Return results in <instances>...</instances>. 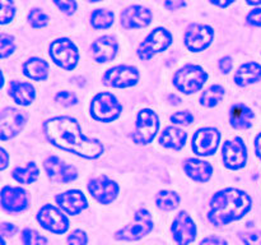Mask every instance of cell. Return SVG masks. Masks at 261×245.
Segmentation results:
<instances>
[{
  "label": "cell",
  "mask_w": 261,
  "mask_h": 245,
  "mask_svg": "<svg viewBox=\"0 0 261 245\" xmlns=\"http://www.w3.org/2000/svg\"><path fill=\"white\" fill-rule=\"evenodd\" d=\"M42 130L51 144L79 157L97 160L105 152L103 144L98 139L84 135L78 120L71 116L47 119L43 122Z\"/></svg>",
  "instance_id": "1"
},
{
  "label": "cell",
  "mask_w": 261,
  "mask_h": 245,
  "mask_svg": "<svg viewBox=\"0 0 261 245\" xmlns=\"http://www.w3.org/2000/svg\"><path fill=\"white\" fill-rule=\"evenodd\" d=\"M218 65H219V69H221L222 73L228 74L229 71L232 70V68H233V61H232L231 56H223V58L219 60Z\"/></svg>",
  "instance_id": "42"
},
{
  "label": "cell",
  "mask_w": 261,
  "mask_h": 245,
  "mask_svg": "<svg viewBox=\"0 0 261 245\" xmlns=\"http://www.w3.org/2000/svg\"><path fill=\"white\" fill-rule=\"evenodd\" d=\"M48 55L55 65L64 70H73L78 65L79 51L75 43L66 37L56 38L50 43Z\"/></svg>",
  "instance_id": "6"
},
{
  "label": "cell",
  "mask_w": 261,
  "mask_h": 245,
  "mask_svg": "<svg viewBox=\"0 0 261 245\" xmlns=\"http://www.w3.org/2000/svg\"><path fill=\"white\" fill-rule=\"evenodd\" d=\"M88 236L83 230H74L68 236V245H87Z\"/></svg>",
  "instance_id": "38"
},
{
  "label": "cell",
  "mask_w": 261,
  "mask_h": 245,
  "mask_svg": "<svg viewBox=\"0 0 261 245\" xmlns=\"http://www.w3.org/2000/svg\"><path fill=\"white\" fill-rule=\"evenodd\" d=\"M43 168L47 174V178L54 183L68 184L78 178L76 168L70 163L64 162L56 156H48L43 161Z\"/></svg>",
  "instance_id": "15"
},
{
  "label": "cell",
  "mask_w": 261,
  "mask_h": 245,
  "mask_svg": "<svg viewBox=\"0 0 261 245\" xmlns=\"http://www.w3.org/2000/svg\"><path fill=\"white\" fill-rule=\"evenodd\" d=\"M40 175V168L35 162H28L24 167H15L12 171V178L19 184L35 183Z\"/></svg>",
  "instance_id": "28"
},
{
  "label": "cell",
  "mask_w": 261,
  "mask_h": 245,
  "mask_svg": "<svg viewBox=\"0 0 261 245\" xmlns=\"http://www.w3.org/2000/svg\"><path fill=\"white\" fill-rule=\"evenodd\" d=\"M37 221L43 229L54 234H64L69 229V218L59 207L54 204H45L41 207L37 214Z\"/></svg>",
  "instance_id": "12"
},
{
  "label": "cell",
  "mask_w": 261,
  "mask_h": 245,
  "mask_svg": "<svg viewBox=\"0 0 261 245\" xmlns=\"http://www.w3.org/2000/svg\"><path fill=\"white\" fill-rule=\"evenodd\" d=\"M172 33L163 27L153 30L138 47V58L143 61H148L157 54L166 51L172 45Z\"/></svg>",
  "instance_id": "7"
},
{
  "label": "cell",
  "mask_w": 261,
  "mask_h": 245,
  "mask_svg": "<svg viewBox=\"0 0 261 245\" xmlns=\"http://www.w3.org/2000/svg\"><path fill=\"white\" fill-rule=\"evenodd\" d=\"M208 81V73L203 66L195 64H186L173 74L172 83L176 89L185 94L199 92Z\"/></svg>",
  "instance_id": "3"
},
{
  "label": "cell",
  "mask_w": 261,
  "mask_h": 245,
  "mask_svg": "<svg viewBox=\"0 0 261 245\" xmlns=\"http://www.w3.org/2000/svg\"><path fill=\"white\" fill-rule=\"evenodd\" d=\"M28 22H30L32 28H43L48 24V17L47 14H45L41 9L33 8V9L28 13Z\"/></svg>",
  "instance_id": "33"
},
{
  "label": "cell",
  "mask_w": 261,
  "mask_h": 245,
  "mask_svg": "<svg viewBox=\"0 0 261 245\" xmlns=\"http://www.w3.org/2000/svg\"><path fill=\"white\" fill-rule=\"evenodd\" d=\"M234 83L239 87H246L249 84L261 81V65L256 61L245 63L237 69L233 77Z\"/></svg>",
  "instance_id": "24"
},
{
  "label": "cell",
  "mask_w": 261,
  "mask_h": 245,
  "mask_svg": "<svg viewBox=\"0 0 261 245\" xmlns=\"http://www.w3.org/2000/svg\"><path fill=\"white\" fill-rule=\"evenodd\" d=\"M89 112L96 121L112 122L121 115L122 105L115 94L110 92H99L92 99Z\"/></svg>",
  "instance_id": "4"
},
{
  "label": "cell",
  "mask_w": 261,
  "mask_h": 245,
  "mask_svg": "<svg viewBox=\"0 0 261 245\" xmlns=\"http://www.w3.org/2000/svg\"><path fill=\"white\" fill-rule=\"evenodd\" d=\"M171 232L176 244L189 245L196 239V225L188 212L181 211L173 219Z\"/></svg>",
  "instance_id": "18"
},
{
  "label": "cell",
  "mask_w": 261,
  "mask_h": 245,
  "mask_svg": "<svg viewBox=\"0 0 261 245\" xmlns=\"http://www.w3.org/2000/svg\"><path fill=\"white\" fill-rule=\"evenodd\" d=\"M214 40V30L208 24L193 23L184 35V43L191 53H200L206 50Z\"/></svg>",
  "instance_id": "9"
},
{
  "label": "cell",
  "mask_w": 261,
  "mask_h": 245,
  "mask_svg": "<svg viewBox=\"0 0 261 245\" xmlns=\"http://www.w3.org/2000/svg\"><path fill=\"white\" fill-rule=\"evenodd\" d=\"M247 24L252 27H261V8H255L247 14L246 17Z\"/></svg>",
  "instance_id": "41"
},
{
  "label": "cell",
  "mask_w": 261,
  "mask_h": 245,
  "mask_svg": "<svg viewBox=\"0 0 261 245\" xmlns=\"http://www.w3.org/2000/svg\"><path fill=\"white\" fill-rule=\"evenodd\" d=\"M222 160L229 170H240L247 162V148L241 137L226 140L222 147Z\"/></svg>",
  "instance_id": "13"
},
{
  "label": "cell",
  "mask_w": 261,
  "mask_h": 245,
  "mask_svg": "<svg viewBox=\"0 0 261 245\" xmlns=\"http://www.w3.org/2000/svg\"><path fill=\"white\" fill-rule=\"evenodd\" d=\"M55 201L63 211L71 216H76L88 207V201H87L86 195L83 194V191L78 190V189H71V190L58 194L55 197Z\"/></svg>",
  "instance_id": "20"
},
{
  "label": "cell",
  "mask_w": 261,
  "mask_h": 245,
  "mask_svg": "<svg viewBox=\"0 0 261 245\" xmlns=\"http://www.w3.org/2000/svg\"><path fill=\"white\" fill-rule=\"evenodd\" d=\"M2 3V13H0V23L7 24L14 18L15 7L13 0H0Z\"/></svg>",
  "instance_id": "35"
},
{
  "label": "cell",
  "mask_w": 261,
  "mask_h": 245,
  "mask_svg": "<svg viewBox=\"0 0 261 245\" xmlns=\"http://www.w3.org/2000/svg\"><path fill=\"white\" fill-rule=\"evenodd\" d=\"M31 197L25 189L20 186L5 185L2 189V207L4 211L18 213L30 207Z\"/></svg>",
  "instance_id": "17"
},
{
  "label": "cell",
  "mask_w": 261,
  "mask_h": 245,
  "mask_svg": "<svg viewBox=\"0 0 261 245\" xmlns=\"http://www.w3.org/2000/svg\"><path fill=\"white\" fill-rule=\"evenodd\" d=\"M27 119L22 111L14 107H5L0 112V139H12L17 137L24 128Z\"/></svg>",
  "instance_id": "14"
},
{
  "label": "cell",
  "mask_w": 261,
  "mask_h": 245,
  "mask_svg": "<svg viewBox=\"0 0 261 245\" xmlns=\"http://www.w3.org/2000/svg\"><path fill=\"white\" fill-rule=\"evenodd\" d=\"M224 93H226V91H224V88L221 84H213V86H211L201 93L200 105L205 107L217 106L223 100Z\"/></svg>",
  "instance_id": "31"
},
{
  "label": "cell",
  "mask_w": 261,
  "mask_h": 245,
  "mask_svg": "<svg viewBox=\"0 0 261 245\" xmlns=\"http://www.w3.org/2000/svg\"><path fill=\"white\" fill-rule=\"evenodd\" d=\"M251 207L252 199L246 191L236 188L222 189L211 198L208 219L214 226H224L242 218Z\"/></svg>",
  "instance_id": "2"
},
{
  "label": "cell",
  "mask_w": 261,
  "mask_h": 245,
  "mask_svg": "<svg viewBox=\"0 0 261 245\" xmlns=\"http://www.w3.org/2000/svg\"><path fill=\"white\" fill-rule=\"evenodd\" d=\"M53 2L61 12L68 15H71L76 10L75 0H53Z\"/></svg>",
  "instance_id": "39"
},
{
  "label": "cell",
  "mask_w": 261,
  "mask_h": 245,
  "mask_svg": "<svg viewBox=\"0 0 261 245\" xmlns=\"http://www.w3.org/2000/svg\"><path fill=\"white\" fill-rule=\"evenodd\" d=\"M0 152H2L0 153V155H2V166H0V170L4 171L5 168H7L8 163H9V155H8V152L4 150V148H2Z\"/></svg>",
  "instance_id": "46"
},
{
  "label": "cell",
  "mask_w": 261,
  "mask_h": 245,
  "mask_svg": "<svg viewBox=\"0 0 261 245\" xmlns=\"http://www.w3.org/2000/svg\"><path fill=\"white\" fill-rule=\"evenodd\" d=\"M88 191L101 204H111L120 191L119 184L107 175H99L89 181Z\"/></svg>",
  "instance_id": "16"
},
{
  "label": "cell",
  "mask_w": 261,
  "mask_h": 245,
  "mask_svg": "<svg viewBox=\"0 0 261 245\" xmlns=\"http://www.w3.org/2000/svg\"><path fill=\"white\" fill-rule=\"evenodd\" d=\"M209 2H211L212 4L216 5V7L227 8V7H229L231 4H233L236 0H209Z\"/></svg>",
  "instance_id": "47"
},
{
  "label": "cell",
  "mask_w": 261,
  "mask_h": 245,
  "mask_svg": "<svg viewBox=\"0 0 261 245\" xmlns=\"http://www.w3.org/2000/svg\"><path fill=\"white\" fill-rule=\"evenodd\" d=\"M20 239L23 245H47L46 237L32 229L23 230Z\"/></svg>",
  "instance_id": "32"
},
{
  "label": "cell",
  "mask_w": 261,
  "mask_h": 245,
  "mask_svg": "<svg viewBox=\"0 0 261 245\" xmlns=\"http://www.w3.org/2000/svg\"><path fill=\"white\" fill-rule=\"evenodd\" d=\"M249 5H261V0H246Z\"/></svg>",
  "instance_id": "49"
},
{
  "label": "cell",
  "mask_w": 261,
  "mask_h": 245,
  "mask_svg": "<svg viewBox=\"0 0 261 245\" xmlns=\"http://www.w3.org/2000/svg\"><path fill=\"white\" fill-rule=\"evenodd\" d=\"M10 99L20 106H30L36 99V88L30 82L12 81L8 88Z\"/></svg>",
  "instance_id": "23"
},
{
  "label": "cell",
  "mask_w": 261,
  "mask_h": 245,
  "mask_svg": "<svg viewBox=\"0 0 261 245\" xmlns=\"http://www.w3.org/2000/svg\"><path fill=\"white\" fill-rule=\"evenodd\" d=\"M255 114L249 106L242 104L234 105L229 112V122L236 129H249L252 125Z\"/></svg>",
  "instance_id": "27"
},
{
  "label": "cell",
  "mask_w": 261,
  "mask_h": 245,
  "mask_svg": "<svg viewBox=\"0 0 261 245\" xmlns=\"http://www.w3.org/2000/svg\"><path fill=\"white\" fill-rule=\"evenodd\" d=\"M17 232V226H14L13 224H7V222H3L2 224V236H13V235Z\"/></svg>",
  "instance_id": "44"
},
{
  "label": "cell",
  "mask_w": 261,
  "mask_h": 245,
  "mask_svg": "<svg viewBox=\"0 0 261 245\" xmlns=\"http://www.w3.org/2000/svg\"><path fill=\"white\" fill-rule=\"evenodd\" d=\"M188 142V133L176 127H167L160 135V143L168 150L180 151Z\"/></svg>",
  "instance_id": "25"
},
{
  "label": "cell",
  "mask_w": 261,
  "mask_h": 245,
  "mask_svg": "<svg viewBox=\"0 0 261 245\" xmlns=\"http://www.w3.org/2000/svg\"><path fill=\"white\" fill-rule=\"evenodd\" d=\"M240 237L245 242V245H261V231L241 232Z\"/></svg>",
  "instance_id": "40"
},
{
  "label": "cell",
  "mask_w": 261,
  "mask_h": 245,
  "mask_svg": "<svg viewBox=\"0 0 261 245\" xmlns=\"http://www.w3.org/2000/svg\"><path fill=\"white\" fill-rule=\"evenodd\" d=\"M155 204L161 211L170 212L180 206V195L175 191L161 190L155 195Z\"/></svg>",
  "instance_id": "29"
},
{
  "label": "cell",
  "mask_w": 261,
  "mask_h": 245,
  "mask_svg": "<svg viewBox=\"0 0 261 245\" xmlns=\"http://www.w3.org/2000/svg\"><path fill=\"white\" fill-rule=\"evenodd\" d=\"M92 58L97 63H109L114 60L119 51V43L112 36H102L91 45Z\"/></svg>",
  "instance_id": "21"
},
{
  "label": "cell",
  "mask_w": 261,
  "mask_h": 245,
  "mask_svg": "<svg viewBox=\"0 0 261 245\" xmlns=\"http://www.w3.org/2000/svg\"><path fill=\"white\" fill-rule=\"evenodd\" d=\"M185 2L184 0H166L165 7L167 8L168 10H177L180 8L185 7Z\"/></svg>",
  "instance_id": "45"
},
{
  "label": "cell",
  "mask_w": 261,
  "mask_h": 245,
  "mask_svg": "<svg viewBox=\"0 0 261 245\" xmlns=\"http://www.w3.org/2000/svg\"><path fill=\"white\" fill-rule=\"evenodd\" d=\"M171 121L176 125H182V127H189L194 122V115L190 111H177L171 115Z\"/></svg>",
  "instance_id": "37"
},
{
  "label": "cell",
  "mask_w": 261,
  "mask_h": 245,
  "mask_svg": "<svg viewBox=\"0 0 261 245\" xmlns=\"http://www.w3.org/2000/svg\"><path fill=\"white\" fill-rule=\"evenodd\" d=\"M221 143V133L217 128L205 127L196 130L191 139V148L198 156H213Z\"/></svg>",
  "instance_id": "10"
},
{
  "label": "cell",
  "mask_w": 261,
  "mask_h": 245,
  "mask_svg": "<svg viewBox=\"0 0 261 245\" xmlns=\"http://www.w3.org/2000/svg\"><path fill=\"white\" fill-rule=\"evenodd\" d=\"M160 129V117L153 110L143 109L138 112L135 130L132 138L135 144L145 145L153 142Z\"/></svg>",
  "instance_id": "8"
},
{
  "label": "cell",
  "mask_w": 261,
  "mask_h": 245,
  "mask_svg": "<svg viewBox=\"0 0 261 245\" xmlns=\"http://www.w3.org/2000/svg\"><path fill=\"white\" fill-rule=\"evenodd\" d=\"M184 171L191 180L196 183H208L213 176V166L200 158L189 157L184 161Z\"/></svg>",
  "instance_id": "22"
},
{
  "label": "cell",
  "mask_w": 261,
  "mask_h": 245,
  "mask_svg": "<svg viewBox=\"0 0 261 245\" xmlns=\"http://www.w3.org/2000/svg\"><path fill=\"white\" fill-rule=\"evenodd\" d=\"M140 74L138 68L133 65H116L106 70L102 77L105 86L112 88H127L139 82Z\"/></svg>",
  "instance_id": "11"
},
{
  "label": "cell",
  "mask_w": 261,
  "mask_h": 245,
  "mask_svg": "<svg viewBox=\"0 0 261 245\" xmlns=\"http://www.w3.org/2000/svg\"><path fill=\"white\" fill-rule=\"evenodd\" d=\"M153 14L143 5H130L120 13V24L125 30H138L150 24Z\"/></svg>",
  "instance_id": "19"
},
{
  "label": "cell",
  "mask_w": 261,
  "mask_h": 245,
  "mask_svg": "<svg viewBox=\"0 0 261 245\" xmlns=\"http://www.w3.org/2000/svg\"><path fill=\"white\" fill-rule=\"evenodd\" d=\"M154 226L150 212L145 208H140L134 214V218L130 224L115 232V239L121 241H137L150 234Z\"/></svg>",
  "instance_id": "5"
},
{
  "label": "cell",
  "mask_w": 261,
  "mask_h": 245,
  "mask_svg": "<svg viewBox=\"0 0 261 245\" xmlns=\"http://www.w3.org/2000/svg\"><path fill=\"white\" fill-rule=\"evenodd\" d=\"M55 101L58 102V104H60L61 106L70 107L78 104V97L70 91H61L56 93Z\"/></svg>",
  "instance_id": "36"
},
{
  "label": "cell",
  "mask_w": 261,
  "mask_h": 245,
  "mask_svg": "<svg viewBox=\"0 0 261 245\" xmlns=\"http://www.w3.org/2000/svg\"><path fill=\"white\" fill-rule=\"evenodd\" d=\"M114 12L107 9H94L91 13V24L94 30H107L114 24Z\"/></svg>",
  "instance_id": "30"
},
{
  "label": "cell",
  "mask_w": 261,
  "mask_h": 245,
  "mask_svg": "<svg viewBox=\"0 0 261 245\" xmlns=\"http://www.w3.org/2000/svg\"><path fill=\"white\" fill-rule=\"evenodd\" d=\"M15 50L14 37L7 33H2L0 36V58L5 59L12 55Z\"/></svg>",
  "instance_id": "34"
},
{
  "label": "cell",
  "mask_w": 261,
  "mask_h": 245,
  "mask_svg": "<svg viewBox=\"0 0 261 245\" xmlns=\"http://www.w3.org/2000/svg\"><path fill=\"white\" fill-rule=\"evenodd\" d=\"M22 71L27 78L32 81L43 82L47 79L50 65L46 60L41 58H31L22 65Z\"/></svg>",
  "instance_id": "26"
},
{
  "label": "cell",
  "mask_w": 261,
  "mask_h": 245,
  "mask_svg": "<svg viewBox=\"0 0 261 245\" xmlns=\"http://www.w3.org/2000/svg\"><path fill=\"white\" fill-rule=\"evenodd\" d=\"M254 145H255V153H256L257 158L261 160V133H259V134L255 137Z\"/></svg>",
  "instance_id": "48"
},
{
  "label": "cell",
  "mask_w": 261,
  "mask_h": 245,
  "mask_svg": "<svg viewBox=\"0 0 261 245\" xmlns=\"http://www.w3.org/2000/svg\"><path fill=\"white\" fill-rule=\"evenodd\" d=\"M87 2H89V3H98V2H101V0H87Z\"/></svg>",
  "instance_id": "50"
},
{
  "label": "cell",
  "mask_w": 261,
  "mask_h": 245,
  "mask_svg": "<svg viewBox=\"0 0 261 245\" xmlns=\"http://www.w3.org/2000/svg\"><path fill=\"white\" fill-rule=\"evenodd\" d=\"M200 245H228L227 244L226 240L223 237H219V236H208L205 239L201 240Z\"/></svg>",
  "instance_id": "43"
}]
</instances>
